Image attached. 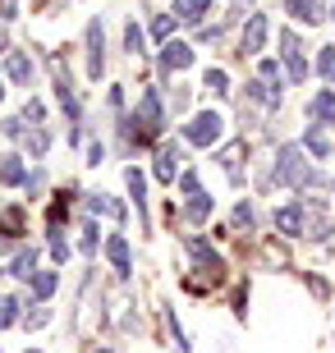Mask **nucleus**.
Returning a JSON list of instances; mask_svg holds the SVG:
<instances>
[{"instance_id":"f257e3e1","label":"nucleus","mask_w":335,"mask_h":353,"mask_svg":"<svg viewBox=\"0 0 335 353\" xmlns=\"http://www.w3.org/2000/svg\"><path fill=\"white\" fill-rule=\"evenodd\" d=\"M276 174H280V183H289V188H312V183H322V174L303 161L298 147H280V152H276Z\"/></svg>"},{"instance_id":"f03ea898","label":"nucleus","mask_w":335,"mask_h":353,"mask_svg":"<svg viewBox=\"0 0 335 353\" xmlns=\"http://www.w3.org/2000/svg\"><path fill=\"white\" fill-rule=\"evenodd\" d=\"M220 133H225V119H220L216 110H202V115H193V124H184V143H193V147H216Z\"/></svg>"},{"instance_id":"7ed1b4c3","label":"nucleus","mask_w":335,"mask_h":353,"mask_svg":"<svg viewBox=\"0 0 335 353\" xmlns=\"http://www.w3.org/2000/svg\"><path fill=\"white\" fill-rule=\"evenodd\" d=\"M280 60H285V79H289V83H303V79H308V60H303L298 32H289V28L280 32Z\"/></svg>"},{"instance_id":"20e7f679","label":"nucleus","mask_w":335,"mask_h":353,"mask_svg":"<svg viewBox=\"0 0 335 353\" xmlns=\"http://www.w3.org/2000/svg\"><path fill=\"white\" fill-rule=\"evenodd\" d=\"M138 119H142V133H161V124H166V110H161V97H156V88H147L138 97Z\"/></svg>"},{"instance_id":"39448f33","label":"nucleus","mask_w":335,"mask_h":353,"mask_svg":"<svg viewBox=\"0 0 335 353\" xmlns=\"http://www.w3.org/2000/svg\"><path fill=\"white\" fill-rule=\"evenodd\" d=\"M102 65H106V28H102V19H92L88 23V74L92 79H102Z\"/></svg>"},{"instance_id":"423d86ee","label":"nucleus","mask_w":335,"mask_h":353,"mask_svg":"<svg viewBox=\"0 0 335 353\" xmlns=\"http://www.w3.org/2000/svg\"><path fill=\"white\" fill-rule=\"evenodd\" d=\"M189 257L198 262V271H202V275H211V285H216V280H220V271H225V266H220V257H216L211 248H207L202 239H189Z\"/></svg>"},{"instance_id":"0eeeda50","label":"nucleus","mask_w":335,"mask_h":353,"mask_svg":"<svg viewBox=\"0 0 335 353\" xmlns=\"http://www.w3.org/2000/svg\"><path fill=\"white\" fill-rule=\"evenodd\" d=\"M180 161H184L180 147H175V143H161V147H156V179H161V183H175Z\"/></svg>"},{"instance_id":"6e6552de","label":"nucleus","mask_w":335,"mask_h":353,"mask_svg":"<svg viewBox=\"0 0 335 353\" xmlns=\"http://www.w3.org/2000/svg\"><path fill=\"white\" fill-rule=\"evenodd\" d=\"M262 41H267V14H248L239 51H244V55H258V51H262Z\"/></svg>"},{"instance_id":"1a4fd4ad","label":"nucleus","mask_w":335,"mask_h":353,"mask_svg":"<svg viewBox=\"0 0 335 353\" xmlns=\"http://www.w3.org/2000/svg\"><path fill=\"white\" fill-rule=\"evenodd\" d=\"M51 74H55V97H60V105L69 110V119H78V97H74V88H69V69L60 65V60H55Z\"/></svg>"},{"instance_id":"9d476101","label":"nucleus","mask_w":335,"mask_h":353,"mask_svg":"<svg viewBox=\"0 0 335 353\" xmlns=\"http://www.w3.org/2000/svg\"><path fill=\"white\" fill-rule=\"evenodd\" d=\"M193 65V46L189 41H166L161 46V69H189Z\"/></svg>"},{"instance_id":"9b49d317","label":"nucleus","mask_w":335,"mask_h":353,"mask_svg":"<svg viewBox=\"0 0 335 353\" xmlns=\"http://www.w3.org/2000/svg\"><path fill=\"white\" fill-rule=\"evenodd\" d=\"M106 257H111V266H115L119 275H129V271H133V257H129V239H124V234H111V239H106Z\"/></svg>"},{"instance_id":"f8f14e48","label":"nucleus","mask_w":335,"mask_h":353,"mask_svg":"<svg viewBox=\"0 0 335 353\" xmlns=\"http://www.w3.org/2000/svg\"><path fill=\"white\" fill-rule=\"evenodd\" d=\"M175 19H180V23H202L207 14H211V0H175Z\"/></svg>"},{"instance_id":"ddd939ff","label":"nucleus","mask_w":335,"mask_h":353,"mask_svg":"<svg viewBox=\"0 0 335 353\" xmlns=\"http://www.w3.org/2000/svg\"><path fill=\"white\" fill-rule=\"evenodd\" d=\"M276 225H280V234H303V202L280 207L276 211Z\"/></svg>"},{"instance_id":"4468645a","label":"nucleus","mask_w":335,"mask_h":353,"mask_svg":"<svg viewBox=\"0 0 335 353\" xmlns=\"http://www.w3.org/2000/svg\"><path fill=\"white\" fill-rule=\"evenodd\" d=\"M285 10L294 14V19H303V23H322V19H326L322 0H285Z\"/></svg>"},{"instance_id":"2eb2a0df","label":"nucleus","mask_w":335,"mask_h":353,"mask_svg":"<svg viewBox=\"0 0 335 353\" xmlns=\"http://www.w3.org/2000/svg\"><path fill=\"white\" fill-rule=\"evenodd\" d=\"M124 183H129L133 202H138V216L147 221V179H142V170H138V165H129V170H124Z\"/></svg>"},{"instance_id":"dca6fc26","label":"nucleus","mask_w":335,"mask_h":353,"mask_svg":"<svg viewBox=\"0 0 335 353\" xmlns=\"http://www.w3.org/2000/svg\"><path fill=\"white\" fill-rule=\"evenodd\" d=\"M28 285H32V299H37V303H46V299L55 294V285H60V275H55V271H37L32 280H28Z\"/></svg>"},{"instance_id":"f3484780","label":"nucleus","mask_w":335,"mask_h":353,"mask_svg":"<svg viewBox=\"0 0 335 353\" xmlns=\"http://www.w3.org/2000/svg\"><path fill=\"white\" fill-rule=\"evenodd\" d=\"M0 183H28L23 157H0Z\"/></svg>"},{"instance_id":"a211bd4d","label":"nucleus","mask_w":335,"mask_h":353,"mask_svg":"<svg viewBox=\"0 0 335 353\" xmlns=\"http://www.w3.org/2000/svg\"><path fill=\"white\" fill-rule=\"evenodd\" d=\"M14 275H19V280H32V275H37V248L14 252Z\"/></svg>"},{"instance_id":"6ab92c4d","label":"nucleus","mask_w":335,"mask_h":353,"mask_svg":"<svg viewBox=\"0 0 335 353\" xmlns=\"http://www.w3.org/2000/svg\"><path fill=\"white\" fill-rule=\"evenodd\" d=\"M10 79L19 83V88H28V83H32V60H28L23 51H14V55H10Z\"/></svg>"},{"instance_id":"aec40b11","label":"nucleus","mask_w":335,"mask_h":353,"mask_svg":"<svg viewBox=\"0 0 335 353\" xmlns=\"http://www.w3.org/2000/svg\"><path fill=\"white\" fill-rule=\"evenodd\" d=\"M303 147H308V152H312L317 161H326V157H331V138H326L322 129H308V133H303Z\"/></svg>"},{"instance_id":"412c9836","label":"nucleus","mask_w":335,"mask_h":353,"mask_svg":"<svg viewBox=\"0 0 335 353\" xmlns=\"http://www.w3.org/2000/svg\"><path fill=\"white\" fill-rule=\"evenodd\" d=\"M312 115L322 119V124H335V92H317L312 97Z\"/></svg>"},{"instance_id":"4be33fe9","label":"nucleus","mask_w":335,"mask_h":353,"mask_svg":"<svg viewBox=\"0 0 335 353\" xmlns=\"http://www.w3.org/2000/svg\"><path fill=\"white\" fill-rule=\"evenodd\" d=\"M207 216H211V197H207V193H193V197H189V221L202 225Z\"/></svg>"},{"instance_id":"5701e85b","label":"nucleus","mask_w":335,"mask_h":353,"mask_svg":"<svg viewBox=\"0 0 335 353\" xmlns=\"http://www.w3.org/2000/svg\"><path fill=\"white\" fill-rule=\"evenodd\" d=\"M317 74H322L326 83H335V51L331 46H322V55H317Z\"/></svg>"},{"instance_id":"b1692460","label":"nucleus","mask_w":335,"mask_h":353,"mask_svg":"<svg viewBox=\"0 0 335 353\" xmlns=\"http://www.w3.org/2000/svg\"><path fill=\"white\" fill-rule=\"evenodd\" d=\"M92 211H97V216L106 211V216H115V221H124V207H115V202H111L106 193H97V197H92Z\"/></svg>"},{"instance_id":"393cba45","label":"nucleus","mask_w":335,"mask_h":353,"mask_svg":"<svg viewBox=\"0 0 335 353\" xmlns=\"http://www.w3.org/2000/svg\"><path fill=\"white\" fill-rule=\"evenodd\" d=\"M19 321V299H0V330Z\"/></svg>"},{"instance_id":"a878e982","label":"nucleus","mask_w":335,"mask_h":353,"mask_svg":"<svg viewBox=\"0 0 335 353\" xmlns=\"http://www.w3.org/2000/svg\"><path fill=\"white\" fill-rule=\"evenodd\" d=\"M46 147H51V133H46V129H32V138H28V152H32V157H41Z\"/></svg>"},{"instance_id":"bb28decb","label":"nucleus","mask_w":335,"mask_h":353,"mask_svg":"<svg viewBox=\"0 0 335 353\" xmlns=\"http://www.w3.org/2000/svg\"><path fill=\"white\" fill-rule=\"evenodd\" d=\"M207 88H211V92H230V79H225V69H207Z\"/></svg>"},{"instance_id":"cd10ccee","label":"nucleus","mask_w":335,"mask_h":353,"mask_svg":"<svg viewBox=\"0 0 335 353\" xmlns=\"http://www.w3.org/2000/svg\"><path fill=\"white\" fill-rule=\"evenodd\" d=\"M170 28H175V19H170V14H156V19H152V37H156V41H166V37H170Z\"/></svg>"},{"instance_id":"c85d7f7f","label":"nucleus","mask_w":335,"mask_h":353,"mask_svg":"<svg viewBox=\"0 0 335 353\" xmlns=\"http://www.w3.org/2000/svg\"><path fill=\"white\" fill-rule=\"evenodd\" d=\"M124 51H133V55L142 51V28H138V23H129V28H124Z\"/></svg>"},{"instance_id":"c756f323","label":"nucleus","mask_w":335,"mask_h":353,"mask_svg":"<svg viewBox=\"0 0 335 353\" xmlns=\"http://www.w3.org/2000/svg\"><path fill=\"white\" fill-rule=\"evenodd\" d=\"M180 188H184L189 197H193V193H202V183H198V174H193V170H184V174H180Z\"/></svg>"},{"instance_id":"7c9ffc66","label":"nucleus","mask_w":335,"mask_h":353,"mask_svg":"<svg viewBox=\"0 0 335 353\" xmlns=\"http://www.w3.org/2000/svg\"><path fill=\"white\" fill-rule=\"evenodd\" d=\"M83 252H88V257H92V252H97V225H83Z\"/></svg>"},{"instance_id":"2f4dec72","label":"nucleus","mask_w":335,"mask_h":353,"mask_svg":"<svg viewBox=\"0 0 335 353\" xmlns=\"http://www.w3.org/2000/svg\"><path fill=\"white\" fill-rule=\"evenodd\" d=\"M46 321H51V312H46V307H41V303H37V312H28V326L37 330V326H46Z\"/></svg>"},{"instance_id":"473e14b6","label":"nucleus","mask_w":335,"mask_h":353,"mask_svg":"<svg viewBox=\"0 0 335 353\" xmlns=\"http://www.w3.org/2000/svg\"><path fill=\"white\" fill-rule=\"evenodd\" d=\"M23 119H32V124L41 129V101H28V105H23Z\"/></svg>"},{"instance_id":"72a5a7b5","label":"nucleus","mask_w":335,"mask_h":353,"mask_svg":"<svg viewBox=\"0 0 335 353\" xmlns=\"http://www.w3.org/2000/svg\"><path fill=\"white\" fill-rule=\"evenodd\" d=\"M0 133H5V138H19V133H23V119H5Z\"/></svg>"},{"instance_id":"f704fd0d","label":"nucleus","mask_w":335,"mask_h":353,"mask_svg":"<svg viewBox=\"0 0 335 353\" xmlns=\"http://www.w3.org/2000/svg\"><path fill=\"white\" fill-rule=\"evenodd\" d=\"M234 225H253V207H248V202H239V211H234Z\"/></svg>"},{"instance_id":"c9c22d12","label":"nucleus","mask_w":335,"mask_h":353,"mask_svg":"<svg viewBox=\"0 0 335 353\" xmlns=\"http://www.w3.org/2000/svg\"><path fill=\"white\" fill-rule=\"evenodd\" d=\"M102 161H106V147L92 143V147H88V165H102Z\"/></svg>"},{"instance_id":"e433bc0d","label":"nucleus","mask_w":335,"mask_h":353,"mask_svg":"<svg viewBox=\"0 0 335 353\" xmlns=\"http://www.w3.org/2000/svg\"><path fill=\"white\" fill-rule=\"evenodd\" d=\"M92 353H115V349H106V344H102V349H92Z\"/></svg>"},{"instance_id":"4c0bfd02","label":"nucleus","mask_w":335,"mask_h":353,"mask_svg":"<svg viewBox=\"0 0 335 353\" xmlns=\"http://www.w3.org/2000/svg\"><path fill=\"white\" fill-rule=\"evenodd\" d=\"M0 101H5V88H0Z\"/></svg>"},{"instance_id":"58836bf2","label":"nucleus","mask_w":335,"mask_h":353,"mask_svg":"<svg viewBox=\"0 0 335 353\" xmlns=\"http://www.w3.org/2000/svg\"><path fill=\"white\" fill-rule=\"evenodd\" d=\"M28 353H37V349H28Z\"/></svg>"},{"instance_id":"ea45409f","label":"nucleus","mask_w":335,"mask_h":353,"mask_svg":"<svg viewBox=\"0 0 335 353\" xmlns=\"http://www.w3.org/2000/svg\"><path fill=\"white\" fill-rule=\"evenodd\" d=\"M331 19H335V14H331Z\"/></svg>"}]
</instances>
